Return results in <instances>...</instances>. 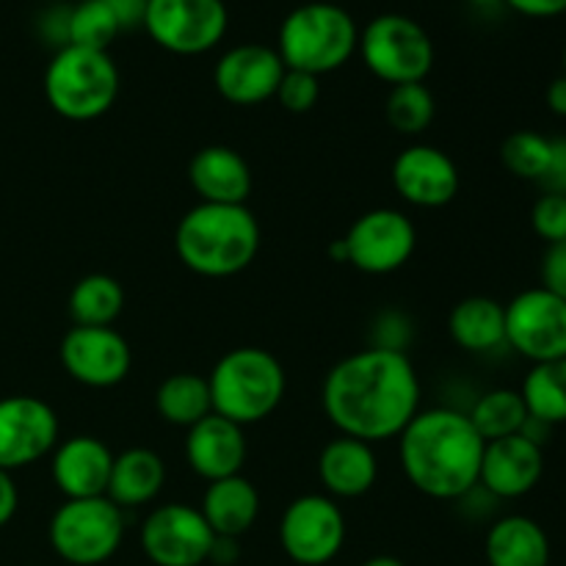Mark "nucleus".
I'll use <instances>...</instances> for the list:
<instances>
[{
    "label": "nucleus",
    "mask_w": 566,
    "mask_h": 566,
    "mask_svg": "<svg viewBox=\"0 0 566 566\" xmlns=\"http://www.w3.org/2000/svg\"><path fill=\"white\" fill-rule=\"evenodd\" d=\"M357 53L387 86L423 83L434 66V42L420 22L403 14H379L359 31Z\"/></svg>",
    "instance_id": "8"
},
{
    "label": "nucleus",
    "mask_w": 566,
    "mask_h": 566,
    "mask_svg": "<svg viewBox=\"0 0 566 566\" xmlns=\"http://www.w3.org/2000/svg\"><path fill=\"white\" fill-rule=\"evenodd\" d=\"M506 346L531 365L566 357V302L545 287L517 293L506 304Z\"/></svg>",
    "instance_id": "12"
},
{
    "label": "nucleus",
    "mask_w": 566,
    "mask_h": 566,
    "mask_svg": "<svg viewBox=\"0 0 566 566\" xmlns=\"http://www.w3.org/2000/svg\"><path fill=\"white\" fill-rule=\"evenodd\" d=\"M531 227L545 243H556L566 238V197L545 191L531 210Z\"/></svg>",
    "instance_id": "35"
},
{
    "label": "nucleus",
    "mask_w": 566,
    "mask_h": 566,
    "mask_svg": "<svg viewBox=\"0 0 566 566\" xmlns=\"http://www.w3.org/2000/svg\"><path fill=\"white\" fill-rule=\"evenodd\" d=\"M363 566H407V564L396 556H374V558H368Z\"/></svg>",
    "instance_id": "43"
},
{
    "label": "nucleus",
    "mask_w": 566,
    "mask_h": 566,
    "mask_svg": "<svg viewBox=\"0 0 566 566\" xmlns=\"http://www.w3.org/2000/svg\"><path fill=\"white\" fill-rule=\"evenodd\" d=\"M17 509H20V490H17L11 473L0 470V528H6L14 520Z\"/></svg>",
    "instance_id": "40"
},
{
    "label": "nucleus",
    "mask_w": 566,
    "mask_h": 566,
    "mask_svg": "<svg viewBox=\"0 0 566 566\" xmlns=\"http://www.w3.org/2000/svg\"><path fill=\"white\" fill-rule=\"evenodd\" d=\"M48 539L55 556L72 566H99L125 539V512L108 497L64 501L53 512Z\"/></svg>",
    "instance_id": "7"
},
{
    "label": "nucleus",
    "mask_w": 566,
    "mask_h": 566,
    "mask_svg": "<svg viewBox=\"0 0 566 566\" xmlns=\"http://www.w3.org/2000/svg\"><path fill=\"white\" fill-rule=\"evenodd\" d=\"M216 534L202 512L188 503H166L153 509L138 531V545L155 566H202Z\"/></svg>",
    "instance_id": "13"
},
{
    "label": "nucleus",
    "mask_w": 566,
    "mask_h": 566,
    "mask_svg": "<svg viewBox=\"0 0 566 566\" xmlns=\"http://www.w3.org/2000/svg\"><path fill=\"white\" fill-rule=\"evenodd\" d=\"M448 335L470 354H486L506 346V304L490 296H468L453 304Z\"/></svg>",
    "instance_id": "26"
},
{
    "label": "nucleus",
    "mask_w": 566,
    "mask_h": 566,
    "mask_svg": "<svg viewBox=\"0 0 566 566\" xmlns=\"http://www.w3.org/2000/svg\"><path fill=\"white\" fill-rule=\"evenodd\" d=\"M59 446V418L36 396L0 398V470L31 468Z\"/></svg>",
    "instance_id": "15"
},
{
    "label": "nucleus",
    "mask_w": 566,
    "mask_h": 566,
    "mask_svg": "<svg viewBox=\"0 0 566 566\" xmlns=\"http://www.w3.org/2000/svg\"><path fill=\"white\" fill-rule=\"evenodd\" d=\"M119 94V70L103 50L64 44L44 70L48 105L70 122H94L108 114Z\"/></svg>",
    "instance_id": "6"
},
{
    "label": "nucleus",
    "mask_w": 566,
    "mask_h": 566,
    "mask_svg": "<svg viewBox=\"0 0 566 566\" xmlns=\"http://www.w3.org/2000/svg\"><path fill=\"white\" fill-rule=\"evenodd\" d=\"M484 437L468 412L420 409L398 434V459L409 484L434 501H459L479 486Z\"/></svg>",
    "instance_id": "2"
},
{
    "label": "nucleus",
    "mask_w": 566,
    "mask_h": 566,
    "mask_svg": "<svg viewBox=\"0 0 566 566\" xmlns=\"http://www.w3.org/2000/svg\"><path fill=\"white\" fill-rule=\"evenodd\" d=\"M520 396L528 409V418L547 426L566 423V357L531 365Z\"/></svg>",
    "instance_id": "28"
},
{
    "label": "nucleus",
    "mask_w": 566,
    "mask_h": 566,
    "mask_svg": "<svg viewBox=\"0 0 566 566\" xmlns=\"http://www.w3.org/2000/svg\"><path fill=\"white\" fill-rule=\"evenodd\" d=\"M155 409L160 418L177 429H191L199 420L213 412L208 376L171 374L160 381L155 392Z\"/></svg>",
    "instance_id": "27"
},
{
    "label": "nucleus",
    "mask_w": 566,
    "mask_h": 566,
    "mask_svg": "<svg viewBox=\"0 0 566 566\" xmlns=\"http://www.w3.org/2000/svg\"><path fill=\"white\" fill-rule=\"evenodd\" d=\"M503 6L531 20H551V17L566 14V0H503Z\"/></svg>",
    "instance_id": "37"
},
{
    "label": "nucleus",
    "mask_w": 566,
    "mask_h": 566,
    "mask_svg": "<svg viewBox=\"0 0 566 566\" xmlns=\"http://www.w3.org/2000/svg\"><path fill=\"white\" fill-rule=\"evenodd\" d=\"M545 103L553 114L566 119V75L553 77L551 86H547V92H545Z\"/></svg>",
    "instance_id": "42"
},
{
    "label": "nucleus",
    "mask_w": 566,
    "mask_h": 566,
    "mask_svg": "<svg viewBox=\"0 0 566 566\" xmlns=\"http://www.w3.org/2000/svg\"><path fill=\"white\" fill-rule=\"evenodd\" d=\"M111 11H114L116 22L122 31L127 28L144 25V14H147V0H103Z\"/></svg>",
    "instance_id": "39"
},
{
    "label": "nucleus",
    "mask_w": 566,
    "mask_h": 566,
    "mask_svg": "<svg viewBox=\"0 0 566 566\" xmlns=\"http://www.w3.org/2000/svg\"><path fill=\"white\" fill-rule=\"evenodd\" d=\"M280 545L298 566H324L346 545V517L329 495H302L280 520Z\"/></svg>",
    "instance_id": "10"
},
{
    "label": "nucleus",
    "mask_w": 566,
    "mask_h": 566,
    "mask_svg": "<svg viewBox=\"0 0 566 566\" xmlns=\"http://www.w3.org/2000/svg\"><path fill=\"white\" fill-rule=\"evenodd\" d=\"M224 0H147L144 31L158 48L175 55H202L224 39Z\"/></svg>",
    "instance_id": "9"
},
{
    "label": "nucleus",
    "mask_w": 566,
    "mask_h": 566,
    "mask_svg": "<svg viewBox=\"0 0 566 566\" xmlns=\"http://www.w3.org/2000/svg\"><path fill=\"white\" fill-rule=\"evenodd\" d=\"M542 186L551 193H564L566 197V138H553V158Z\"/></svg>",
    "instance_id": "38"
},
{
    "label": "nucleus",
    "mask_w": 566,
    "mask_h": 566,
    "mask_svg": "<svg viewBox=\"0 0 566 566\" xmlns=\"http://www.w3.org/2000/svg\"><path fill=\"white\" fill-rule=\"evenodd\" d=\"M326 3H343V0H326Z\"/></svg>",
    "instance_id": "47"
},
{
    "label": "nucleus",
    "mask_w": 566,
    "mask_h": 566,
    "mask_svg": "<svg viewBox=\"0 0 566 566\" xmlns=\"http://www.w3.org/2000/svg\"><path fill=\"white\" fill-rule=\"evenodd\" d=\"M468 418L470 423L475 426V431L484 437V442H492L501 440V437L520 434L525 420H528V409H525L520 390L497 387V390L484 392V396L473 403Z\"/></svg>",
    "instance_id": "30"
},
{
    "label": "nucleus",
    "mask_w": 566,
    "mask_h": 566,
    "mask_svg": "<svg viewBox=\"0 0 566 566\" xmlns=\"http://www.w3.org/2000/svg\"><path fill=\"white\" fill-rule=\"evenodd\" d=\"M562 75H566V44H564V72Z\"/></svg>",
    "instance_id": "46"
},
{
    "label": "nucleus",
    "mask_w": 566,
    "mask_h": 566,
    "mask_svg": "<svg viewBox=\"0 0 566 566\" xmlns=\"http://www.w3.org/2000/svg\"><path fill=\"white\" fill-rule=\"evenodd\" d=\"M379 479V459L370 442L354 440V437H335L326 442L318 457V481L329 497H354L368 495Z\"/></svg>",
    "instance_id": "22"
},
{
    "label": "nucleus",
    "mask_w": 566,
    "mask_h": 566,
    "mask_svg": "<svg viewBox=\"0 0 566 566\" xmlns=\"http://www.w3.org/2000/svg\"><path fill=\"white\" fill-rule=\"evenodd\" d=\"M213 412L238 426H252L271 418L287 390V376L280 359L258 346L227 352L208 376Z\"/></svg>",
    "instance_id": "4"
},
{
    "label": "nucleus",
    "mask_w": 566,
    "mask_h": 566,
    "mask_svg": "<svg viewBox=\"0 0 566 566\" xmlns=\"http://www.w3.org/2000/svg\"><path fill=\"white\" fill-rule=\"evenodd\" d=\"M490 566H551V539L536 520L509 514L490 528L484 542Z\"/></svg>",
    "instance_id": "25"
},
{
    "label": "nucleus",
    "mask_w": 566,
    "mask_h": 566,
    "mask_svg": "<svg viewBox=\"0 0 566 566\" xmlns=\"http://www.w3.org/2000/svg\"><path fill=\"white\" fill-rule=\"evenodd\" d=\"M539 276L545 291H551L553 296L566 302V238L564 241L547 243L545 254H542Z\"/></svg>",
    "instance_id": "36"
},
{
    "label": "nucleus",
    "mask_w": 566,
    "mask_h": 566,
    "mask_svg": "<svg viewBox=\"0 0 566 566\" xmlns=\"http://www.w3.org/2000/svg\"><path fill=\"white\" fill-rule=\"evenodd\" d=\"M175 252L193 274L227 280L254 263L260 224L247 205L199 202L177 221Z\"/></svg>",
    "instance_id": "3"
},
{
    "label": "nucleus",
    "mask_w": 566,
    "mask_h": 566,
    "mask_svg": "<svg viewBox=\"0 0 566 566\" xmlns=\"http://www.w3.org/2000/svg\"><path fill=\"white\" fill-rule=\"evenodd\" d=\"M199 512L216 536L241 539L260 517V492L243 475L210 481Z\"/></svg>",
    "instance_id": "23"
},
{
    "label": "nucleus",
    "mask_w": 566,
    "mask_h": 566,
    "mask_svg": "<svg viewBox=\"0 0 566 566\" xmlns=\"http://www.w3.org/2000/svg\"><path fill=\"white\" fill-rule=\"evenodd\" d=\"M166 484V464L149 448H127V451L114 453V468H111L108 481V501L116 506L138 509L153 503Z\"/></svg>",
    "instance_id": "24"
},
{
    "label": "nucleus",
    "mask_w": 566,
    "mask_h": 566,
    "mask_svg": "<svg viewBox=\"0 0 566 566\" xmlns=\"http://www.w3.org/2000/svg\"><path fill=\"white\" fill-rule=\"evenodd\" d=\"M125 310V291L108 274H88L70 293V315L75 326H111Z\"/></svg>",
    "instance_id": "29"
},
{
    "label": "nucleus",
    "mask_w": 566,
    "mask_h": 566,
    "mask_svg": "<svg viewBox=\"0 0 566 566\" xmlns=\"http://www.w3.org/2000/svg\"><path fill=\"white\" fill-rule=\"evenodd\" d=\"M346 263L370 276H385L403 269L418 247L412 219L396 208H374L348 227Z\"/></svg>",
    "instance_id": "11"
},
{
    "label": "nucleus",
    "mask_w": 566,
    "mask_h": 566,
    "mask_svg": "<svg viewBox=\"0 0 566 566\" xmlns=\"http://www.w3.org/2000/svg\"><path fill=\"white\" fill-rule=\"evenodd\" d=\"M329 254L337 260V263H346V247H343V238L329 247Z\"/></svg>",
    "instance_id": "44"
},
{
    "label": "nucleus",
    "mask_w": 566,
    "mask_h": 566,
    "mask_svg": "<svg viewBox=\"0 0 566 566\" xmlns=\"http://www.w3.org/2000/svg\"><path fill=\"white\" fill-rule=\"evenodd\" d=\"M111 468H114V451L92 434H77L59 442L50 459L53 484L66 501L108 495Z\"/></svg>",
    "instance_id": "19"
},
{
    "label": "nucleus",
    "mask_w": 566,
    "mask_h": 566,
    "mask_svg": "<svg viewBox=\"0 0 566 566\" xmlns=\"http://www.w3.org/2000/svg\"><path fill=\"white\" fill-rule=\"evenodd\" d=\"M276 99L291 114H307V111H313L318 105L321 81L315 75H310V72L285 70L280 88H276Z\"/></svg>",
    "instance_id": "34"
},
{
    "label": "nucleus",
    "mask_w": 566,
    "mask_h": 566,
    "mask_svg": "<svg viewBox=\"0 0 566 566\" xmlns=\"http://www.w3.org/2000/svg\"><path fill=\"white\" fill-rule=\"evenodd\" d=\"M357 22L340 3L310 0L282 20L276 53L285 70L321 77L346 66L357 53Z\"/></svg>",
    "instance_id": "5"
},
{
    "label": "nucleus",
    "mask_w": 566,
    "mask_h": 566,
    "mask_svg": "<svg viewBox=\"0 0 566 566\" xmlns=\"http://www.w3.org/2000/svg\"><path fill=\"white\" fill-rule=\"evenodd\" d=\"M241 556V547H238V539H227V536H216L213 547H210L208 562L216 566H232Z\"/></svg>",
    "instance_id": "41"
},
{
    "label": "nucleus",
    "mask_w": 566,
    "mask_h": 566,
    "mask_svg": "<svg viewBox=\"0 0 566 566\" xmlns=\"http://www.w3.org/2000/svg\"><path fill=\"white\" fill-rule=\"evenodd\" d=\"M59 357L70 379L92 390L122 385L130 374V343L114 326H72L64 335Z\"/></svg>",
    "instance_id": "14"
},
{
    "label": "nucleus",
    "mask_w": 566,
    "mask_h": 566,
    "mask_svg": "<svg viewBox=\"0 0 566 566\" xmlns=\"http://www.w3.org/2000/svg\"><path fill=\"white\" fill-rule=\"evenodd\" d=\"M188 182L199 193V202L247 205L252 193V169L238 149L210 144L188 164Z\"/></svg>",
    "instance_id": "21"
},
{
    "label": "nucleus",
    "mask_w": 566,
    "mask_h": 566,
    "mask_svg": "<svg viewBox=\"0 0 566 566\" xmlns=\"http://www.w3.org/2000/svg\"><path fill=\"white\" fill-rule=\"evenodd\" d=\"M321 403L340 434L385 442L420 412V379L407 352L370 346L343 357L326 374Z\"/></svg>",
    "instance_id": "1"
},
{
    "label": "nucleus",
    "mask_w": 566,
    "mask_h": 566,
    "mask_svg": "<svg viewBox=\"0 0 566 566\" xmlns=\"http://www.w3.org/2000/svg\"><path fill=\"white\" fill-rule=\"evenodd\" d=\"M122 28L116 22L114 11L103 3V0H81L70 9V20H66V44L86 50H103L114 44Z\"/></svg>",
    "instance_id": "32"
},
{
    "label": "nucleus",
    "mask_w": 566,
    "mask_h": 566,
    "mask_svg": "<svg viewBox=\"0 0 566 566\" xmlns=\"http://www.w3.org/2000/svg\"><path fill=\"white\" fill-rule=\"evenodd\" d=\"M392 188L412 208H446L459 197L462 175L446 149L431 144H409L392 160Z\"/></svg>",
    "instance_id": "16"
},
{
    "label": "nucleus",
    "mask_w": 566,
    "mask_h": 566,
    "mask_svg": "<svg viewBox=\"0 0 566 566\" xmlns=\"http://www.w3.org/2000/svg\"><path fill=\"white\" fill-rule=\"evenodd\" d=\"M247 434L243 426L210 412L186 431V462L199 479L221 481L241 475L247 464Z\"/></svg>",
    "instance_id": "20"
},
{
    "label": "nucleus",
    "mask_w": 566,
    "mask_h": 566,
    "mask_svg": "<svg viewBox=\"0 0 566 566\" xmlns=\"http://www.w3.org/2000/svg\"><path fill=\"white\" fill-rule=\"evenodd\" d=\"M545 473V451L525 434L486 442L479 486L501 501H517L539 486Z\"/></svg>",
    "instance_id": "18"
},
{
    "label": "nucleus",
    "mask_w": 566,
    "mask_h": 566,
    "mask_svg": "<svg viewBox=\"0 0 566 566\" xmlns=\"http://www.w3.org/2000/svg\"><path fill=\"white\" fill-rule=\"evenodd\" d=\"M553 158V138L536 130H517L501 144V160L514 177L531 182L545 180Z\"/></svg>",
    "instance_id": "33"
},
{
    "label": "nucleus",
    "mask_w": 566,
    "mask_h": 566,
    "mask_svg": "<svg viewBox=\"0 0 566 566\" xmlns=\"http://www.w3.org/2000/svg\"><path fill=\"white\" fill-rule=\"evenodd\" d=\"M468 3L473 6V9L486 11V9H497V6H503V0H468Z\"/></svg>",
    "instance_id": "45"
},
{
    "label": "nucleus",
    "mask_w": 566,
    "mask_h": 566,
    "mask_svg": "<svg viewBox=\"0 0 566 566\" xmlns=\"http://www.w3.org/2000/svg\"><path fill=\"white\" fill-rule=\"evenodd\" d=\"M285 64L276 48L247 42L227 50L213 70V86L227 103L232 105H260L276 97Z\"/></svg>",
    "instance_id": "17"
},
{
    "label": "nucleus",
    "mask_w": 566,
    "mask_h": 566,
    "mask_svg": "<svg viewBox=\"0 0 566 566\" xmlns=\"http://www.w3.org/2000/svg\"><path fill=\"white\" fill-rule=\"evenodd\" d=\"M387 125L401 136H423L437 116L434 94L426 83H403L390 86L385 99Z\"/></svg>",
    "instance_id": "31"
}]
</instances>
